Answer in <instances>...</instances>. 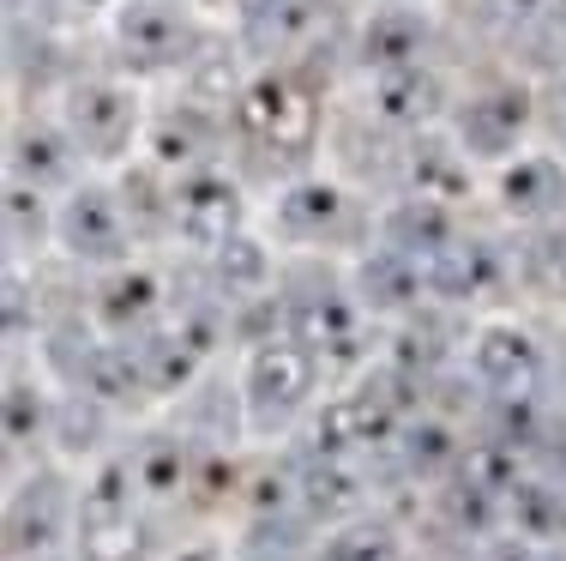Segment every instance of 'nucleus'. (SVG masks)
<instances>
[{"instance_id": "nucleus-1", "label": "nucleus", "mask_w": 566, "mask_h": 561, "mask_svg": "<svg viewBox=\"0 0 566 561\" xmlns=\"http://www.w3.org/2000/svg\"><path fill=\"white\" fill-rule=\"evenodd\" d=\"M307 393H314V363L295 344H265V351L248 356V411L253 417H265V411L290 417Z\"/></svg>"}, {"instance_id": "nucleus-2", "label": "nucleus", "mask_w": 566, "mask_h": 561, "mask_svg": "<svg viewBox=\"0 0 566 561\" xmlns=\"http://www.w3.org/2000/svg\"><path fill=\"white\" fill-rule=\"evenodd\" d=\"M31 561H66V555H61V550H55V555H31Z\"/></svg>"}]
</instances>
